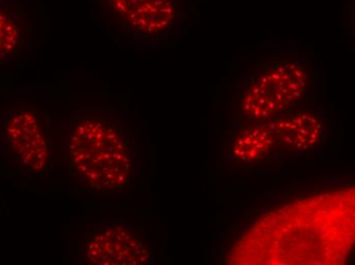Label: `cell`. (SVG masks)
<instances>
[{
  "label": "cell",
  "mask_w": 355,
  "mask_h": 265,
  "mask_svg": "<svg viewBox=\"0 0 355 265\" xmlns=\"http://www.w3.org/2000/svg\"><path fill=\"white\" fill-rule=\"evenodd\" d=\"M88 6L99 27L125 46H168L196 16L194 0H88Z\"/></svg>",
  "instance_id": "3957f363"
},
{
  "label": "cell",
  "mask_w": 355,
  "mask_h": 265,
  "mask_svg": "<svg viewBox=\"0 0 355 265\" xmlns=\"http://www.w3.org/2000/svg\"><path fill=\"white\" fill-rule=\"evenodd\" d=\"M35 12L27 0H0V64L21 57L31 47Z\"/></svg>",
  "instance_id": "52a82bcc"
},
{
  "label": "cell",
  "mask_w": 355,
  "mask_h": 265,
  "mask_svg": "<svg viewBox=\"0 0 355 265\" xmlns=\"http://www.w3.org/2000/svg\"><path fill=\"white\" fill-rule=\"evenodd\" d=\"M315 95L291 111L266 120L275 138L277 152L303 153L315 149L326 139L328 116L317 104Z\"/></svg>",
  "instance_id": "8992f818"
},
{
  "label": "cell",
  "mask_w": 355,
  "mask_h": 265,
  "mask_svg": "<svg viewBox=\"0 0 355 265\" xmlns=\"http://www.w3.org/2000/svg\"><path fill=\"white\" fill-rule=\"evenodd\" d=\"M67 163L75 180L88 191L116 194L133 187L137 174V144L118 109L90 107L71 120Z\"/></svg>",
  "instance_id": "7a4b0ae2"
},
{
  "label": "cell",
  "mask_w": 355,
  "mask_h": 265,
  "mask_svg": "<svg viewBox=\"0 0 355 265\" xmlns=\"http://www.w3.org/2000/svg\"><path fill=\"white\" fill-rule=\"evenodd\" d=\"M232 131L234 133L223 150L225 159L231 165L261 163L277 153L276 142L266 122L245 125Z\"/></svg>",
  "instance_id": "ba28073f"
},
{
  "label": "cell",
  "mask_w": 355,
  "mask_h": 265,
  "mask_svg": "<svg viewBox=\"0 0 355 265\" xmlns=\"http://www.w3.org/2000/svg\"><path fill=\"white\" fill-rule=\"evenodd\" d=\"M2 148L19 171L44 174L53 161L51 128L46 114L32 107L0 111Z\"/></svg>",
  "instance_id": "277c9868"
},
{
  "label": "cell",
  "mask_w": 355,
  "mask_h": 265,
  "mask_svg": "<svg viewBox=\"0 0 355 265\" xmlns=\"http://www.w3.org/2000/svg\"><path fill=\"white\" fill-rule=\"evenodd\" d=\"M315 60L297 42L266 41L232 72L228 122L232 130L265 122L315 96Z\"/></svg>",
  "instance_id": "6da1fadb"
},
{
  "label": "cell",
  "mask_w": 355,
  "mask_h": 265,
  "mask_svg": "<svg viewBox=\"0 0 355 265\" xmlns=\"http://www.w3.org/2000/svg\"><path fill=\"white\" fill-rule=\"evenodd\" d=\"M84 255L99 265H145L153 260L146 239L124 221L99 223L86 238Z\"/></svg>",
  "instance_id": "5b68a950"
}]
</instances>
